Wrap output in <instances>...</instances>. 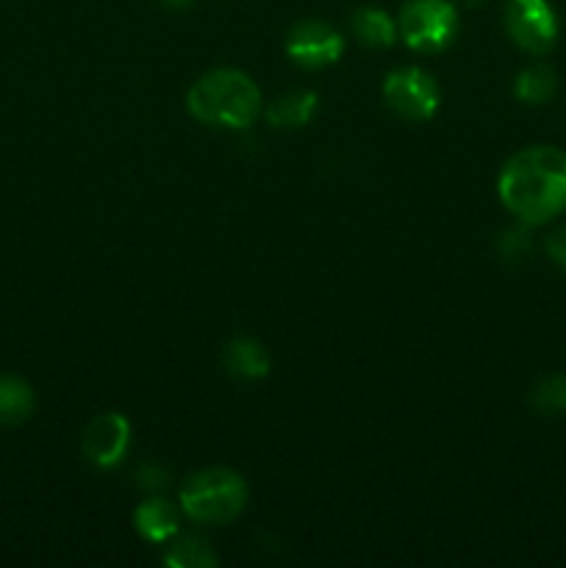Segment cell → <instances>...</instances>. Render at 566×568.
Instances as JSON below:
<instances>
[{
    "label": "cell",
    "mask_w": 566,
    "mask_h": 568,
    "mask_svg": "<svg viewBox=\"0 0 566 568\" xmlns=\"http://www.w3.org/2000/svg\"><path fill=\"white\" fill-rule=\"evenodd\" d=\"M499 200L522 225H544L566 209V153L549 144L525 148L505 161Z\"/></svg>",
    "instance_id": "obj_1"
},
{
    "label": "cell",
    "mask_w": 566,
    "mask_h": 568,
    "mask_svg": "<svg viewBox=\"0 0 566 568\" xmlns=\"http://www.w3.org/2000/svg\"><path fill=\"white\" fill-rule=\"evenodd\" d=\"M186 109L203 125L247 128L261 111V92L253 78L239 70H211L194 81Z\"/></svg>",
    "instance_id": "obj_2"
},
{
    "label": "cell",
    "mask_w": 566,
    "mask_h": 568,
    "mask_svg": "<svg viewBox=\"0 0 566 568\" xmlns=\"http://www.w3.org/2000/svg\"><path fill=\"white\" fill-rule=\"evenodd\" d=\"M247 505V483L231 469H203L181 486V508L200 525H228Z\"/></svg>",
    "instance_id": "obj_3"
},
{
    "label": "cell",
    "mask_w": 566,
    "mask_h": 568,
    "mask_svg": "<svg viewBox=\"0 0 566 568\" xmlns=\"http://www.w3.org/2000/svg\"><path fill=\"white\" fill-rule=\"evenodd\" d=\"M397 33L408 48L438 53L458 33V11L449 0H411L400 11Z\"/></svg>",
    "instance_id": "obj_4"
},
{
    "label": "cell",
    "mask_w": 566,
    "mask_h": 568,
    "mask_svg": "<svg viewBox=\"0 0 566 568\" xmlns=\"http://www.w3.org/2000/svg\"><path fill=\"white\" fill-rule=\"evenodd\" d=\"M505 31L525 53L542 55L558 42V14L549 0H508Z\"/></svg>",
    "instance_id": "obj_5"
},
{
    "label": "cell",
    "mask_w": 566,
    "mask_h": 568,
    "mask_svg": "<svg viewBox=\"0 0 566 568\" xmlns=\"http://www.w3.org/2000/svg\"><path fill=\"white\" fill-rule=\"evenodd\" d=\"M438 87L420 67H400L383 83V100L397 116L411 122L431 120L438 111Z\"/></svg>",
    "instance_id": "obj_6"
},
{
    "label": "cell",
    "mask_w": 566,
    "mask_h": 568,
    "mask_svg": "<svg viewBox=\"0 0 566 568\" xmlns=\"http://www.w3.org/2000/svg\"><path fill=\"white\" fill-rule=\"evenodd\" d=\"M344 50L342 33L333 26L320 20H305L289 31L286 37V53L294 64L309 67V70H320V67L336 64L338 55Z\"/></svg>",
    "instance_id": "obj_7"
},
{
    "label": "cell",
    "mask_w": 566,
    "mask_h": 568,
    "mask_svg": "<svg viewBox=\"0 0 566 568\" xmlns=\"http://www.w3.org/2000/svg\"><path fill=\"white\" fill-rule=\"evenodd\" d=\"M131 444V425L122 414H100L83 430V458L98 469H111L125 458Z\"/></svg>",
    "instance_id": "obj_8"
},
{
    "label": "cell",
    "mask_w": 566,
    "mask_h": 568,
    "mask_svg": "<svg viewBox=\"0 0 566 568\" xmlns=\"http://www.w3.org/2000/svg\"><path fill=\"white\" fill-rule=\"evenodd\" d=\"M222 364L239 381H259L270 372V355L253 338H236L222 353Z\"/></svg>",
    "instance_id": "obj_9"
},
{
    "label": "cell",
    "mask_w": 566,
    "mask_h": 568,
    "mask_svg": "<svg viewBox=\"0 0 566 568\" xmlns=\"http://www.w3.org/2000/svg\"><path fill=\"white\" fill-rule=\"evenodd\" d=\"M37 408L33 388L22 377L0 375V427H14L31 419Z\"/></svg>",
    "instance_id": "obj_10"
},
{
    "label": "cell",
    "mask_w": 566,
    "mask_h": 568,
    "mask_svg": "<svg viewBox=\"0 0 566 568\" xmlns=\"http://www.w3.org/2000/svg\"><path fill=\"white\" fill-rule=\"evenodd\" d=\"M133 525H137L139 536L161 544L178 532V510L166 499H148L133 514Z\"/></svg>",
    "instance_id": "obj_11"
},
{
    "label": "cell",
    "mask_w": 566,
    "mask_h": 568,
    "mask_svg": "<svg viewBox=\"0 0 566 568\" xmlns=\"http://www.w3.org/2000/svg\"><path fill=\"white\" fill-rule=\"evenodd\" d=\"M314 111H316L314 92H286L277 100H272L270 109H266V120H270L272 128L297 131V128L309 125Z\"/></svg>",
    "instance_id": "obj_12"
},
{
    "label": "cell",
    "mask_w": 566,
    "mask_h": 568,
    "mask_svg": "<svg viewBox=\"0 0 566 568\" xmlns=\"http://www.w3.org/2000/svg\"><path fill=\"white\" fill-rule=\"evenodd\" d=\"M350 31L366 48H388L397 39V26H394L392 17L383 9H372V6L353 11V17H350Z\"/></svg>",
    "instance_id": "obj_13"
},
{
    "label": "cell",
    "mask_w": 566,
    "mask_h": 568,
    "mask_svg": "<svg viewBox=\"0 0 566 568\" xmlns=\"http://www.w3.org/2000/svg\"><path fill=\"white\" fill-rule=\"evenodd\" d=\"M555 89H558V78L555 70L547 64H530L527 70H522L514 81V94L522 103L542 105L547 100H553Z\"/></svg>",
    "instance_id": "obj_14"
},
{
    "label": "cell",
    "mask_w": 566,
    "mask_h": 568,
    "mask_svg": "<svg viewBox=\"0 0 566 568\" xmlns=\"http://www.w3.org/2000/svg\"><path fill=\"white\" fill-rule=\"evenodd\" d=\"M166 564L175 568H214L220 560L211 552L209 541L200 536H183L166 549Z\"/></svg>",
    "instance_id": "obj_15"
},
{
    "label": "cell",
    "mask_w": 566,
    "mask_h": 568,
    "mask_svg": "<svg viewBox=\"0 0 566 568\" xmlns=\"http://www.w3.org/2000/svg\"><path fill=\"white\" fill-rule=\"evenodd\" d=\"M533 410L544 416L566 414V377L564 375H547L533 386L530 392Z\"/></svg>",
    "instance_id": "obj_16"
},
{
    "label": "cell",
    "mask_w": 566,
    "mask_h": 568,
    "mask_svg": "<svg viewBox=\"0 0 566 568\" xmlns=\"http://www.w3.org/2000/svg\"><path fill=\"white\" fill-rule=\"evenodd\" d=\"M497 247H499V255H503V261H508V264H514V261H525L533 250L530 233H527L525 227H511V231H505L503 236H499Z\"/></svg>",
    "instance_id": "obj_17"
},
{
    "label": "cell",
    "mask_w": 566,
    "mask_h": 568,
    "mask_svg": "<svg viewBox=\"0 0 566 568\" xmlns=\"http://www.w3.org/2000/svg\"><path fill=\"white\" fill-rule=\"evenodd\" d=\"M544 247H547L549 261H553V264L558 266L560 272H566V225L549 233L547 244H544Z\"/></svg>",
    "instance_id": "obj_18"
},
{
    "label": "cell",
    "mask_w": 566,
    "mask_h": 568,
    "mask_svg": "<svg viewBox=\"0 0 566 568\" xmlns=\"http://www.w3.org/2000/svg\"><path fill=\"white\" fill-rule=\"evenodd\" d=\"M137 483H139V488H150V491H155V488L166 486V475L159 469V466L144 464L142 469L137 471Z\"/></svg>",
    "instance_id": "obj_19"
},
{
    "label": "cell",
    "mask_w": 566,
    "mask_h": 568,
    "mask_svg": "<svg viewBox=\"0 0 566 568\" xmlns=\"http://www.w3.org/2000/svg\"><path fill=\"white\" fill-rule=\"evenodd\" d=\"M166 6H172V9H183V6H189L192 0H164Z\"/></svg>",
    "instance_id": "obj_20"
}]
</instances>
